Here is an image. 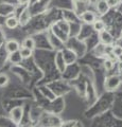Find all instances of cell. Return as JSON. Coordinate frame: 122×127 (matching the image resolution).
<instances>
[{
    "label": "cell",
    "instance_id": "obj_7",
    "mask_svg": "<svg viewBox=\"0 0 122 127\" xmlns=\"http://www.w3.org/2000/svg\"><path fill=\"white\" fill-rule=\"evenodd\" d=\"M31 17H32V14H31V11H30V7L29 6H26L23 9L20 14L18 16V22H19V26L21 27H25L27 26L31 20Z\"/></svg>",
    "mask_w": 122,
    "mask_h": 127
},
{
    "label": "cell",
    "instance_id": "obj_24",
    "mask_svg": "<svg viewBox=\"0 0 122 127\" xmlns=\"http://www.w3.org/2000/svg\"><path fill=\"white\" fill-rule=\"evenodd\" d=\"M5 41V37H4V34H3V32L1 30V28H0V47H1L3 43Z\"/></svg>",
    "mask_w": 122,
    "mask_h": 127
},
{
    "label": "cell",
    "instance_id": "obj_21",
    "mask_svg": "<svg viewBox=\"0 0 122 127\" xmlns=\"http://www.w3.org/2000/svg\"><path fill=\"white\" fill-rule=\"evenodd\" d=\"M10 82V78L5 73H0V88L5 87Z\"/></svg>",
    "mask_w": 122,
    "mask_h": 127
},
{
    "label": "cell",
    "instance_id": "obj_2",
    "mask_svg": "<svg viewBox=\"0 0 122 127\" xmlns=\"http://www.w3.org/2000/svg\"><path fill=\"white\" fill-rule=\"evenodd\" d=\"M39 119L41 127H60L63 123L57 114L51 112H44Z\"/></svg>",
    "mask_w": 122,
    "mask_h": 127
},
{
    "label": "cell",
    "instance_id": "obj_28",
    "mask_svg": "<svg viewBox=\"0 0 122 127\" xmlns=\"http://www.w3.org/2000/svg\"><path fill=\"white\" fill-rule=\"evenodd\" d=\"M79 1H81V2H84V1H87V0H79Z\"/></svg>",
    "mask_w": 122,
    "mask_h": 127
},
{
    "label": "cell",
    "instance_id": "obj_18",
    "mask_svg": "<svg viewBox=\"0 0 122 127\" xmlns=\"http://www.w3.org/2000/svg\"><path fill=\"white\" fill-rule=\"evenodd\" d=\"M19 53H20L22 59H27V58H30L31 56H32L33 51H32V50L27 49V48H22V47H20V49H19Z\"/></svg>",
    "mask_w": 122,
    "mask_h": 127
},
{
    "label": "cell",
    "instance_id": "obj_10",
    "mask_svg": "<svg viewBox=\"0 0 122 127\" xmlns=\"http://www.w3.org/2000/svg\"><path fill=\"white\" fill-rule=\"evenodd\" d=\"M62 52H63V55H64V59H65V63L67 66L71 65V64H73L77 61L78 55L76 54L74 51L70 49H65V50H62Z\"/></svg>",
    "mask_w": 122,
    "mask_h": 127
},
{
    "label": "cell",
    "instance_id": "obj_11",
    "mask_svg": "<svg viewBox=\"0 0 122 127\" xmlns=\"http://www.w3.org/2000/svg\"><path fill=\"white\" fill-rule=\"evenodd\" d=\"M5 51L9 54L11 53H14V52H17L20 49V43H19L16 39H10V40H7L5 42Z\"/></svg>",
    "mask_w": 122,
    "mask_h": 127
},
{
    "label": "cell",
    "instance_id": "obj_20",
    "mask_svg": "<svg viewBox=\"0 0 122 127\" xmlns=\"http://www.w3.org/2000/svg\"><path fill=\"white\" fill-rule=\"evenodd\" d=\"M103 66H104V69L106 71H109L114 68V59L112 58H108V57H105L104 59V63H103Z\"/></svg>",
    "mask_w": 122,
    "mask_h": 127
},
{
    "label": "cell",
    "instance_id": "obj_9",
    "mask_svg": "<svg viewBox=\"0 0 122 127\" xmlns=\"http://www.w3.org/2000/svg\"><path fill=\"white\" fill-rule=\"evenodd\" d=\"M80 19L86 25H92L97 20V15L91 11H84L80 14Z\"/></svg>",
    "mask_w": 122,
    "mask_h": 127
},
{
    "label": "cell",
    "instance_id": "obj_23",
    "mask_svg": "<svg viewBox=\"0 0 122 127\" xmlns=\"http://www.w3.org/2000/svg\"><path fill=\"white\" fill-rule=\"evenodd\" d=\"M106 1H107V4L109 5V7H115L120 3L118 0H106Z\"/></svg>",
    "mask_w": 122,
    "mask_h": 127
},
{
    "label": "cell",
    "instance_id": "obj_26",
    "mask_svg": "<svg viewBox=\"0 0 122 127\" xmlns=\"http://www.w3.org/2000/svg\"><path fill=\"white\" fill-rule=\"evenodd\" d=\"M116 58H117V61L119 62V64H122V54H121V55H119V56H117Z\"/></svg>",
    "mask_w": 122,
    "mask_h": 127
},
{
    "label": "cell",
    "instance_id": "obj_5",
    "mask_svg": "<svg viewBox=\"0 0 122 127\" xmlns=\"http://www.w3.org/2000/svg\"><path fill=\"white\" fill-rule=\"evenodd\" d=\"M54 63H55V68L60 73L64 74L67 70V65L64 59V55H63L62 50H58L55 53V57H54Z\"/></svg>",
    "mask_w": 122,
    "mask_h": 127
},
{
    "label": "cell",
    "instance_id": "obj_13",
    "mask_svg": "<svg viewBox=\"0 0 122 127\" xmlns=\"http://www.w3.org/2000/svg\"><path fill=\"white\" fill-rule=\"evenodd\" d=\"M4 25L7 29L10 30H13V29H16V28L19 26V22H18V18L16 16H10V17H6L5 21H4Z\"/></svg>",
    "mask_w": 122,
    "mask_h": 127
},
{
    "label": "cell",
    "instance_id": "obj_27",
    "mask_svg": "<svg viewBox=\"0 0 122 127\" xmlns=\"http://www.w3.org/2000/svg\"><path fill=\"white\" fill-rule=\"evenodd\" d=\"M21 127H33L32 125H30V124H26V125H22Z\"/></svg>",
    "mask_w": 122,
    "mask_h": 127
},
{
    "label": "cell",
    "instance_id": "obj_19",
    "mask_svg": "<svg viewBox=\"0 0 122 127\" xmlns=\"http://www.w3.org/2000/svg\"><path fill=\"white\" fill-rule=\"evenodd\" d=\"M94 52H96V54H98L97 56H105V46L102 45V43H100V45H98L96 48H94Z\"/></svg>",
    "mask_w": 122,
    "mask_h": 127
},
{
    "label": "cell",
    "instance_id": "obj_16",
    "mask_svg": "<svg viewBox=\"0 0 122 127\" xmlns=\"http://www.w3.org/2000/svg\"><path fill=\"white\" fill-rule=\"evenodd\" d=\"M92 28H93V30L96 32L100 33V32L105 30L106 25H105V22L103 20H101V19H97V20L92 23Z\"/></svg>",
    "mask_w": 122,
    "mask_h": 127
},
{
    "label": "cell",
    "instance_id": "obj_12",
    "mask_svg": "<svg viewBox=\"0 0 122 127\" xmlns=\"http://www.w3.org/2000/svg\"><path fill=\"white\" fill-rule=\"evenodd\" d=\"M96 9H97V12L100 15H105L109 11L111 7H109V5L107 4V1H106V0H97Z\"/></svg>",
    "mask_w": 122,
    "mask_h": 127
},
{
    "label": "cell",
    "instance_id": "obj_22",
    "mask_svg": "<svg viewBox=\"0 0 122 127\" xmlns=\"http://www.w3.org/2000/svg\"><path fill=\"white\" fill-rule=\"evenodd\" d=\"M112 54H113L115 57H117V56H119V55H121V54H122V47H121L120 45H116V46H114V45H113Z\"/></svg>",
    "mask_w": 122,
    "mask_h": 127
},
{
    "label": "cell",
    "instance_id": "obj_25",
    "mask_svg": "<svg viewBox=\"0 0 122 127\" xmlns=\"http://www.w3.org/2000/svg\"><path fill=\"white\" fill-rule=\"evenodd\" d=\"M31 0H17V2H18V4H20V5H28L29 3H30Z\"/></svg>",
    "mask_w": 122,
    "mask_h": 127
},
{
    "label": "cell",
    "instance_id": "obj_15",
    "mask_svg": "<svg viewBox=\"0 0 122 127\" xmlns=\"http://www.w3.org/2000/svg\"><path fill=\"white\" fill-rule=\"evenodd\" d=\"M35 46H36V42L32 37H27L23 39L22 41V48H27L29 50H34L35 49Z\"/></svg>",
    "mask_w": 122,
    "mask_h": 127
},
{
    "label": "cell",
    "instance_id": "obj_8",
    "mask_svg": "<svg viewBox=\"0 0 122 127\" xmlns=\"http://www.w3.org/2000/svg\"><path fill=\"white\" fill-rule=\"evenodd\" d=\"M99 38L102 45L104 46H113L114 41H115V38L111 34V32L107 30H104L99 33Z\"/></svg>",
    "mask_w": 122,
    "mask_h": 127
},
{
    "label": "cell",
    "instance_id": "obj_3",
    "mask_svg": "<svg viewBox=\"0 0 122 127\" xmlns=\"http://www.w3.org/2000/svg\"><path fill=\"white\" fill-rule=\"evenodd\" d=\"M121 83H122V79L119 75H109V76L105 78V82H104L105 90L108 91V92H113V91H115L119 88Z\"/></svg>",
    "mask_w": 122,
    "mask_h": 127
},
{
    "label": "cell",
    "instance_id": "obj_29",
    "mask_svg": "<svg viewBox=\"0 0 122 127\" xmlns=\"http://www.w3.org/2000/svg\"><path fill=\"white\" fill-rule=\"evenodd\" d=\"M118 1H119V2H121V1H122V0H118Z\"/></svg>",
    "mask_w": 122,
    "mask_h": 127
},
{
    "label": "cell",
    "instance_id": "obj_14",
    "mask_svg": "<svg viewBox=\"0 0 122 127\" xmlns=\"http://www.w3.org/2000/svg\"><path fill=\"white\" fill-rule=\"evenodd\" d=\"M41 93H42V95H44L45 97H47L49 101H54L55 98L57 97L55 94L53 93V91L51 90L50 88H48V87H41Z\"/></svg>",
    "mask_w": 122,
    "mask_h": 127
},
{
    "label": "cell",
    "instance_id": "obj_1",
    "mask_svg": "<svg viewBox=\"0 0 122 127\" xmlns=\"http://www.w3.org/2000/svg\"><path fill=\"white\" fill-rule=\"evenodd\" d=\"M51 31H52L53 35L58 40L66 42L69 37V22H67L65 20L57 21L52 26Z\"/></svg>",
    "mask_w": 122,
    "mask_h": 127
},
{
    "label": "cell",
    "instance_id": "obj_4",
    "mask_svg": "<svg viewBox=\"0 0 122 127\" xmlns=\"http://www.w3.org/2000/svg\"><path fill=\"white\" fill-rule=\"evenodd\" d=\"M23 114H25V110L21 106H15L10 110V119L11 122L15 125H19L23 119Z\"/></svg>",
    "mask_w": 122,
    "mask_h": 127
},
{
    "label": "cell",
    "instance_id": "obj_6",
    "mask_svg": "<svg viewBox=\"0 0 122 127\" xmlns=\"http://www.w3.org/2000/svg\"><path fill=\"white\" fill-rule=\"evenodd\" d=\"M16 12V7L14 4L6 2H1L0 3V16L1 17H10L13 16Z\"/></svg>",
    "mask_w": 122,
    "mask_h": 127
},
{
    "label": "cell",
    "instance_id": "obj_17",
    "mask_svg": "<svg viewBox=\"0 0 122 127\" xmlns=\"http://www.w3.org/2000/svg\"><path fill=\"white\" fill-rule=\"evenodd\" d=\"M9 59L11 61V63H13V64H19L22 61L21 55H20V53H19V51L9 54Z\"/></svg>",
    "mask_w": 122,
    "mask_h": 127
}]
</instances>
